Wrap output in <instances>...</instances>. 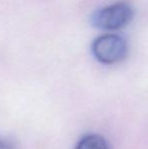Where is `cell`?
<instances>
[{
	"instance_id": "1",
	"label": "cell",
	"mask_w": 148,
	"mask_h": 149,
	"mask_svg": "<svg viewBox=\"0 0 148 149\" xmlns=\"http://www.w3.org/2000/svg\"><path fill=\"white\" fill-rule=\"evenodd\" d=\"M134 11L128 2L120 1L99 9L92 16V24L105 31L123 29L132 20Z\"/></svg>"
},
{
	"instance_id": "2",
	"label": "cell",
	"mask_w": 148,
	"mask_h": 149,
	"mask_svg": "<svg viewBox=\"0 0 148 149\" xmlns=\"http://www.w3.org/2000/svg\"><path fill=\"white\" fill-rule=\"evenodd\" d=\"M91 52L99 62L107 65L116 64L126 58L128 45L124 38L115 33H106L93 41Z\"/></svg>"
},
{
	"instance_id": "3",
	"label": "cell",
	"mask_w": 148,
	"mask_h": 149,
	"mask_svg": "<svg viewBox=\"0 0 148 149\" xmlns=\"http://www.w3.org/2000/svg\"><path fill=\"white\" fill-rule=\"evenodd\" d=\"M75 149H109V146L106 139L101 135L90 134L81 138Z\"/></svg>"
},
{
	"instance_id": "4",
	"label": "cell",
	"mask_w": 148,
	"mask_h": 149,
	"mask_svg": "<svg viewBox=\"0 0 148 149\" xmlns=\"http://www.w3.org/2000/svg\"><path fill=\"white\" fill-rule=\"evenodd\" d=\"M0 149H11V148L9 147V145H8L4 140H2L1 138H0Z\"/></svg>"
}]
</instances>
